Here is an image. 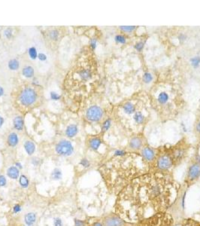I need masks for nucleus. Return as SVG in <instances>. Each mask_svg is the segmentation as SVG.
I'll return each mask as SVG.
<instances>
[{
  "label": "nucleus",
  "mask_w": 200,
  "mask_h": 226,
  "mask_svg": "<svg viewBox=\"0 0 200 226\" xmlns=\"http://www.w3.org/2000/svg\"><path fill=\"white\" fill-rule=\"evenodd\" d=\"M180 187L169 174L144 173L118 193L115 213L126 222L136 224L158 213L168 212L176 201Z\"/></svg>",
  "instance_id": "f257e3e1"
},
{
  "label": "nucleus",
  "mask_w": 200,
  "mask_h": 226,
  "mask_svg": "<svg viewBox=\"0 0 200 226\" xmlns=\"http://www.w3.org/2000/svg\"><path fill=\"white\" fill-rule=\"evenodd\" d=\"M175 219L169 212L158 213L143 219L134 226H173Z\"/></svg>",
  "instance_id": "f03ea898"
},
{
  "label": "nucleus",
  "mask_w": 200,
  "mask_h": 226,
  "mask_svg": "<svg viewBox=\"0 0 200 226\" xmlns=\"http://www.w3.org/2000/svg\"><path fill=\"white\" fill-rule=\"evenodd\" d=\"M156 161V169L157 173H165L168 174L169 172L174 166V161L170 154L164 153L161 154L158 157L155 159Z\"/></svg>",
  "instance_id": "7ed1b4c3"
},
{
  "label": "nucleus",
  "mask_w": 200,
  "mask_h": 226,
  "mask_svg": "<svg viewBox=\"0 0 200 226\" xmlns=\"http://www.w3.org/2000/svg\"><path fill=\"white\" fill-rule=\"evenodd\" d=\"M199 177H200V164L195 161V162L192 163L191 165L188 167L184 185L189 188L196 181V180H199Z\"/></svg>",
  "instance_id": "20e7f679"
},
{
  "label": "nucleus",
  "mask_w": 200,
  "mask_h": 226,
  "mask_svg": "<svg viewBox=\"0 0 200 226\" xmlns=\"http://www.w3.org/2000/svg\"><path fill=\"white\" fill-rule=\"evenodd\" d=\"M103 226H134L135 224L126 222L117 213H111L102 219Z\"/></svg>",
  "instance_id": "39448f33"
},
{
  "label": "nucleus",
  "mask_w": 200,
  "mask_h": 226,
  "mask_svg": "<svg viewBox=\"0 0 200 226\" xmlns=\"http://www.w3.org/2000/svg\"><path fill=\"white\" fill-rule=\"evenodd\" d=\"M37 98V94L35 91L31 87H27L24 89L20 94L19 100L21 104L25 106H29L35 102Z\"/></svg>",
  "instance_id": "423d86ee"
},
{
  "label": "nucleus",
  "mask_w": 200,
  "mask_h": 226,
  "mask_svg": "<svg viewBox=\"0 0 200 226\" xmlns=\"http://www.w3.org/2000/svg\"><path fill=\"white\" fill-rule=\"evenodd\" d=\"M56 152L59 155L68 157L74 152V148L70 141L61 140L56 146Z\"/></svg>",
  "instance_id": "0eeeda50"
},
{
  "label": "nucleus",
  "mask_w": 200,
  "mask_h": 226,
  "mask_svg": "<svg viewBox=\"0 0 200 226\" xmlns=\"http://www.w3.org/2000/svg\"><path fill=\"white\" fill-rule=\"evenodd\" d=\"M103 115L102 109L98 106H93L87 109V119L91 121H99Z\"/></svg>",
  "instance_id": "6e6552de"
},
{
  "label": "nucleus",
  "mask_w": 200,
  "mask_h": 226,
  "mask_svg": "<svg viewBox=\"0 0 200 226\" xmlns=\"http://www.w3.org/2000/svg\"><path fill=\"white\" fill-rule=\"evenodd\" d=\"M141 155L142 158L147 163L154 161L156 159L155 151H154V149L149 147V146H145V147L141 149Z\"/></svg>",
  "instance_id": "1a4fd4ad"
},
{
  "label": "nucleus",
  "mask_w": 200,
  "mask_h": 226,
  "mask_svg": "<svg viewBox=\"0 0 200 226\" xmlns=\"http://www.w3.org/2000/svg\"><path fill=\"white\" fill-rule=\"evenodd\" d=\"M185 154H186V151L184 148H178V149H175V150L173 151L172 154H171L172 156V159H173V161H174V165L176 163H178V162L181 161L182 160L184 159V157Z\"/></svg>",
  "instance_id": "9d476101"
},
{
  "label": "nucleus",
  "mask_w": 200,
  "mask_h": 226,
  "mask_svg": "<svg viewBox=\"0 0 200 226\" xmlns=\"http://www.w3.org/2000/svg\"><path fill=\"white\" fill-rule=\"evenodd\" d=\"M142 145H143L142 139H141V138L136 136V137H133L130 139L129 146L130 149H132V150L138 151L140 150L141 148H142Z\"/></svg>",
  "instance_id": "9b49d317"
},
{
  "label": "nucleus",
  "mask_w": 200,
  "mask_h": 226,
  "mask_svg": "<svg viewBox=\"0 0 200 226\" xmlns=\"http://www.w3.org/2000/svg\"><path fill=\"white\" fill-rule=\"evenodd\" d=\"M6 174L11 180H17L20 177V170L16 166H11L8 168Z\"/></svg>",
  "instance_id": "f8f14e48"
},
{
  "label": "nucleus",
  "mask_w": 200,
  "mask_h": 226,
  "mask_svg": "<svg viewBox=\"0 0 200 226\" xmlns=\"http://www.w3.org/2000/svg\"><path fill=\"white\" fill-rule=\"evenodd\" d=\"M37 216L35 213H27L25 216H24V222L27 226H32L35 224L36 222Z\"/></svg>",
  "instance_id": "ddd939ff"
},
{
  "label": "nucleus",
  "mask_w": 200,
  "mask_h": 226,
  "mask_svg": "<svg viewBox=\"0 0 200 226\" xmlns=\"http://www.w3.org/2000/svg\"><path fill=\"white\" fill-rule=\"evenodd\" d=\"M101 145H102V140L99 137H93L92 139H90V141H89L90 148L93 151L98 150Z\"/></svg>",
  "instance_id": "4468645a"
},
{
  "label": "nucleus",
  "mask_w": 200,
  "mask_h": 226,
  "mask_svg": "<svg viewBox=\"0 0 200 226\" xmlns=\"http://www.w3.org/2000/svg\"><path fill=\"white\" fill-rule=\"evenodd\" d=\"M24 149H25V151L27 152V153L29 154V155H32L34 154L35 151V146L32 141H26L24 143Z\"/></svg>",
  "instance_id": "2eb2a0df"
},
{
  "label": "nucleus",
  "mask_w": 200,
  "mask_h": 226,
  "mask_svg": "<svg viewBox=\"0 0 200 226\" xmlns=\"http://www.w3.org/2000/svg\"><path fill=\"white\" fill-rule=\"evenodd\" d=\"M78 132V127L75 124H71L69 126H68V128H66V134L68 137H74L75 136H76V134Z\"/></svg>",
  "instance_id": "dca6fc26"
},
{
  "label": "nucleus",
  "mask_w": 200,
  "mask_h": 226,
  "mask_svg": "<svg viewBox=\"0 0 200 226\" xmlns=\"http://www.w3.org/2000/svg\"><path fill=\"white\" fill-rule=\"evenodd\" d=\"M18 136L15 133H11L9 135V137H8V144L11 147H14L18 143Z\"/></svg>",
  "instance_id": "f3484780"
},
{
  "label": "nucleus",
  "mask_w": 200,
  "mask_h": 226,
  "mask_svg": "<svg viewBox=\"0 0 200 226\" xmlns=\"http://www.w3.org/2000/svg\"><path fill=\"white\" fill-rule=\"evenodd\" d=\"M78 76L81 80L87 81L91 78V72L87 69H82L78 72Z\"/></svg>",
  "instance_id": "a211bd4d"
},
{
  "label": "nucleus",
  "mask_w": 200,
  "mask_h": 226,
  "mask_svg": "<svg viewBox=\"0 0 200 226\" xmlns=\"http://www.w3.org/2000/svg\"><path fill=\"white\" fill-rule=\"evenodd\" d=\"M50 177L54 181H59L61 180L63 178V173H62V170L60 168H55L53 169V170L52 171L51 175Z\"/></svg>",
  "instance_id": "6ab92c4d"
},
{
  "label": "nucleus",
  "mask_w": 200,
  "mask_h": 226,
  "mask_svg": "<svg viewBox=\"0 0 200 226\" xmlns=\"http://www.w3.org/2000/svg\"><path fill=\"white\" fill-rule=\"evenodd\" d=\"M182 226H200V222L192 219H184L180 222Z\"/></svg>",
  "instance_id": "aec40b11"
},
{
  "label": "nucleus",
  "mask_w": 200,
  "mask_h": 226,
  "mask_svg": "<svg viewBox=\"0 0 200 226\" xmlns=\"http://www.w3.org/2000/svg\"><path fill=\"white\" fill-rule=\"evenodd\" d=\"M14 126L18 131H22L23 128H24V120H23L22 117L17 116L16 118H14Z\"/></svg>",
  "instance_id": "412c9836"
},
{
  "label": "nucleus",
  "mask_w": 200,
  "mask_h": 226,
  "mask_svg": "<svg viewBox=\"0 0 200 226\" xmlns=\"http://www.w3.org/2000/svg\"><path fill=\"white\" fill-rule=\"evenodd\" d=\"M123 109L124 113L126 114H128V115H131V114H133L135 113V106L132 103H130V102L125 103L123 105Z\"/></svg>",
  "instance_id": "4be33fe9"
},
{
  "label": "nucleus",
  "mask_w": 200,
  "mask_h": 226,
  "mask_svg": "<svg viewBox=\"0 0 200 226\" xmlns=\"http://www.w3.org/2000/svg\"><path fill=\"white\" fill-rule=\"evenodd\" d=\"M19 184L23 188H27L30 185V181L25 175H20L19 177Z\"/></svg>",
  "instance_id": "5701e85b"
},
{
  "label": "nucleus",
  "mask_w": 200,
  "mask_h": 226,
  "mask_svg": "<svg viewBox=\"0 0 200 226\" xmlns=\"http://www.w3.org/2000/svg\"><path fill=\"white\" fill-rule=\"evenodd\" d=\"M23 75L27 78H32L34 76V69L32 66H26L23 69Z\"/></svg>",
  "instance_id": "b1692460"
},
{
  "label": "nucleus",
  "mask_w": 200,
  "mask_h": 226,
  "mask_svg": "<svg viewBox=\"0 0 200 226\" xmlns=\"http://www.w3.org/2000/svg\"><path fill=\"white\" fill-rule=\"evenodd\" d=\"M133 118H134L135 121L138 124H142L144 121V116L141 112H136V113H135Z\"/></svg>",
  "instance_id": "393cba45"
},
{
  "label": "nucleus",
  "mask_w": 200,
  "mask_h": 226,
  "mask_svg": "<svg viewBox=\"0 0 200 226\" xmlns=\"http://www.w3.org/2000/svg\"><path fill=\"white\" fill-rule=\"evenodd\" d=\"M169 95L165 92H161L158 96V101L160 104H165L168 102Z\"/></svg>",
  "instance_id": "a878e982"
},
{
  "label": "nucleus",
  "mask_w": 200,
  "mask_h": 226,
  "mask_svg": "<svg viewBox=\"0 0 200 226\" xmlns=\"http://www.w3.org/2000/svg\"><path fill=\"white\" fill-rule=\"evenodd\" d=\"M19 62L15 59H12L9 61V67L11 70H16L19 68Z\"/></svg>",
  "instance_id": "bb28decb"
},
{
  "label": "nucleus",
  "mask_w": 200,
  "mask_h": 226,
  "mask_svg": "<svg viewBox=\"0 0 200 226\" xmlns=\"http://www.w3.org/2000/svg\"><path fill=\"white\" fill-rule=\"evenodd\" d=\"M190 63H191L193 67L194 68L199 67V66L200 65V57L196 56L194 57H192L191 59H190Z\"/></svg>",
  "instance_id": "cd10ccee"
},
{
  "label": "nucleus",
  "mask_w": 200,
  "mask_h": 226,
  "mask_svg": "<svg viewBox=\"0 0 200 226\" xmlns=\"http://www.w3.org/2000/svg\"><path fill=\"white\" fill-rule=\"evenodd\" d=\"M115 42H117V43H119V44H125L126 42V37L124 36V35H117L116 36H115Z\"/></svg>",
  "instance_id": "c85d7f7f"
},
{
  "label": "nucleus",
  "mask_w": 200,
  "mask_h": 226,
  "mask_svg": "<svg viewBox=\"0 0 200 226\" xmlns=\"http://www.w3.org/2000/svg\"><path fill=\"white\" fill-rule=\"evenodd\" d=\"M29 55L32 60H35L36 59L37 57H38V54H37V50L36 48H34V47H32L29 49Z\"/></svg>",
  "instance_id": "c756f323"
},
{
  "label": "nucleus",
  "mask_w": 200,
  "mask_h": 226,
  "mask_svg": "<svg viewBox=\"0 0 200 226\" xmlns=\"http://www.w3.org/2000/svg\"><path fill=\"white\" fill-rule=\"evenodd\" d=\"M126 154H127V152L125 150H123V149H117V150H115V152H114V155H115V157H122L126 156Z\"/></svg>",
  "instance_id": "7c9ffc66"
},
{
  "label": "nucleus",
  "mask_w": 200,
  "mask_h": 226,
  "mask_svg": "<svg viewBox=\"0 0 200 226\" xmlns=\"http://www.w3.org/2000/svg\"><path fill=\"white\" fill-rule=\"evenodd\" d=\"M111 121L110 119H107L106 121H104L103 124H102V132H105V131H108L111 127Z\"/></svg>",
  "instance_id": "2f4dec72"
},
{
  "label": "nucleus",
  "mask_w": 200,
  "mask_h": 226,
  "mask_svg": "<svg viewBox=\"0 0 200 226\" xmlns=\"http://www.w3.org/2000/svg\"><path fill=\"white\" fill-rule=\"evenodd\" d=\"M120 29L123 32H131L135 30L136 27H134V26H122V27H120Z\"/></svg>",
  "instance_id": "473e14b6"
},
{
  "label": "nucleus",
  "mask_w": 200,
  "mask_h": 226,
  "mask_svg": "<svg viewBox=\"0 0 200 226\" xmlns=\"http://www.w3.org/2000/svg\"><path fill=\"white\" fill-rule=\"evenodd\" d=\"M153 79V76L151 73L145 72L143 76V81L145 83H150Z\"/></svg>",
  "instance_id": "72a5a7b5"
},
{
  "label": "nucleus",
  "mask_w": 200,
  "mask_h": 226,
  "mask_svg": "<svg viewBox=\"0 0 200 226\" xmlns=\"http://www.w3.org/2000/svg\"><path fill=\"white\" fill-rule=\"evenodd\" d=\"M79 164H80L82 167H84V168H87V167H89L90 166V162L89 161L87 158L81 159L80 163Z\"/></svg>",
  "instance_id": "f704fd0d"
},
{
  "label": "nucleus",
  "mask_w": 200,
  "mask_h": 226,
  "mask_svg": "<svg viewBox=\"0 0 200 226\" xmlns=\"http://www.w3.org/2000/svg\"><path fill=\"white\" fill-rule=\"evenodd\" d=\"M144 43L143 42H137V43L136 44V45H135V49L137 50L138 51H142V49L144 48Z\"/></svg>",
  "instance_id": "c9c22d12"
},
{
  "label": "nucleus",
  "mask_w": 200,
  "mask_h": 226,
  "mask_svg": "<svg viewBox=\"0 0 200 226\" xmlns=\"http://www.w3.org/2000/svg\"><path fill=\"white\" fill-rule=\"evenodd\" d=\"M74 224H75V226H85L86 222L85 221L81 220V219H75Z\"/></svg>",
  "instance_id": "e433bc0d"
},
{
  "label": "nucleus",
  "mask_w": 200,
  "mask_h": 226,
  "mask_svg": "<svg viewBox=\"0 0 200 226\" xmlns=\"http://www.w3.org/2000/svg\"><path fill=\"white\" fill-rule=\"evenodd\" d=\"M63 220L60 217H56L53 219V226H63Z\"/></svg>",
  "instance_id": "4c0bfd02"
},
{
  "label": "nucleus",
  "mask_w": 200,
  "mask_h": 226,
  "mask_svg": "<svg viewBox=\"0 0 200 226\" xmlns=\"http://www.w3.org/2000/svg\"><path fill=\"white\" fill-rule=\"evenodd\" d=\"M7 184V179L4 175H0V187H4Z\"/></svg>",
  "instance_id": "58836bf2"
},
{
  "label": "nucleus",
  "mask_w": 200,
  "mask_h": 226,
  "mask_svg": "<svg viewBox=\"0 0 200 226\" xmlns=\"http://www.w3.org/2000/svg\"><path fill=\"white\" fill-rule=\"evenodd\" d=\"M58 36H59V33H58V32L56 30H52L51 32H50V37L51 39L56 40L57 39Z\"/></svg>",
  "instance_id": "ea45409f"
},
{
  "label": "nucleus",
  "mask_w": 200,
  "mask_h": 226,
  "mask_svg": "<svg viewBox=\"0 0 200 226\" xmlns=\"http://www.w3.org/2000/svg\"><path fill=\"white\" fill-rule=\"evenodd\" d=\"M13 213L15 214L17 213H19L21 212V210H22V208H21V206L20 205V204H15L14 206H13Z\"/></svg>",
  "instance_id": "a19ab883"
},
{
  "label": "nucleus",
  "mask_w": 200,
  "mask_h": 226,
  "mask_svg": "<svg viewBox=\"0 0 200 226\" xmlns=\"http://www.w3.org/2000/svg\"><path fill=\"white\" fill-rule=\"evenodd\" d=\"M50 97H51L52 100H58L60 98V96L59 95V94H57L55 92L50 93Z\"/></svg>",
  "instance_id": "79ce46f5"
},
{
  "label": "nucleus",
  "mask_w": 200,
  "mask_h": 226,
  "mask_svg": "<svg viewBox=\"0 0 200 226\" xmlns=\"http://www.w3.org/2000/svg\"><path fill=\"white\" fill-rule=\"evenodd\" d=\"M90 46L93 49H95L96 47V39H93L90 41Z\"/></svg>",
  "instance_id": "37998d69"
},
{
  "label": "nucleus",
  "mask_w": 200,
  "mask_h": 226,
  "mask_svg": "<svg viewBox=\"0 0 200 226\" xmlns=\"http://www.w3.org/2000/svg\"><path fill=\"white\" fill-rule=\"evenodd\" d=\"M38 58H39L40 61H45V60L47 59V57H46V55L45 54L41 53L38 55Z\"/></svg>",
  "instance_id": "c03bdc74"
},
{
  "label": "nucleus",
  "mask_w": 200,
  "mask_h": 226,
  "mask_svg": "<svg viewBox=\"0 0 200 226\" xmlns=\"http://www.w3.org/2000/svg\"><path fill=\"white\" fill-rule=\"evenodd\" d=\"M186 38H187L186 35H184V34H183V33H182V34H180L179 36H178V39L180 40V42H183L184 41L185 39H186Z\"/></svg>",
  "instance_id": "a18cd8bd"
},
{
  "label": "nucleus",
  "mask_w": 200,
  "mask_h": 226,
  "mask_svg": "<svg viewBox=\"0 0 200 226\" xmlns=\"http://www.w3.org/2000/svg\"><path fill=\"white\" fill-rule=\"evenodd\" d=\"M5 35L8 37V38H10L11 35V29H7L5 32Z\"/></svg>",
  "instance_id": "49530a36"
},
{
  "label": "nucleus",
  "mask_w": 200,
  "mask_h": 226,
  "mask_svg": "<svg viewBox=\"0 0 200 226\" xmlns=\"http://www.w3.org/2000/svg\"><path fill=\"white\" fill-rule=\"evenodd\" d=\"M32 163L34 166H38V164H39V160H38V158H35H35L32 159Z\"/></svg>",
  "instance_id": "de8ad7c7"
},
{
  "label": "nucleus",
  "mask_w": 200,
  "mask_h": 226,
  "mask_svg": "<svg viewBox=\"0 0 200 226\" xmlns=\"http://www.w3.org/2000/svg\"><path fill=\"white\" fill-rule=\"evenodd\" d=\"M92 226H103L102 222H100V221H96V222H94L93 223Z\"/></svg>",
  "instance_id": "09e8293b"
},
{
  "label": "nucleus",
  "mask_w": 200,
  "mask_h": 226,
  "mask_svg": "<svg viewBox=\"0 0 200 226\" xmlns=\"http://www.w3.org/2000/svg\"><path fill=\"white\" fill-rule=\"evenodd\" d=\"M196 131H197V132L199 133V134H200V121L197 124H196Z\"/></svg>",
  "instance_id": "8fccbe9b"
},
{
  "label": "nucleus",
  "mask_w": 200,
  "mask_h": 226,
  "mask_svg": "<svg viewBox=\"0 0 200 226\" xmlns=\"http://www.w3.org/2000/svg\"><path fill=\"white\" fill-rule=\"evenodd\" d=\"M15 166H16V167H17V168L19 169V170H20V169H22V168H23L22 165H21V164L20 163V162H17V163L15 164Z\"/></svg>",
  "instance_id": "3c124183"
},
{
  "label": "nucleus",
  "mask_w": 200,
  "mask_h": 226,
  "mask_svg": "<svg viewBox=\"0 0 200 226\" xmlns=\"http://www.w3.org/2000/svg\"><path fill=\"white\" fill-rule=\"evenodd\" d=\"M3 122H4V119H3L2 117L0 116V128H1V127L2 126Z\"/></svg>",
  "instance_id": "603ef678"
},
{
  "label": "nucleus",
  "mask_w": 200,
  "mask_h": 226,
  "mask_svg": "<svg viewBox=\"0 0 200 226\" xmlns=\"http://www.w3.org/2000/svg\"><path fill=\"white\" fill-rule=\"evenodd\" d=\"M3 93H4V90H3L2 87H0V97L3 95Z\"/></svg>",
  "instance_id": "864d4df0"
}]
</instances>
